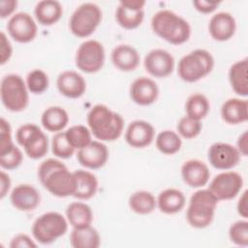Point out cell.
<instances>
[{"label": "cell", "instance_id": "47", "mask_svg": "<svg viewBox=\"0 0 248 248\" xmlns=\"http://www.w3.org/2000/svg\"><path fill=\"white\" fill-rule=\"evenodd\" d=\"M237 150L240 153V155L247 156L248 154V133L247 131H244L237 140Z\"/></svg>", "mask_w": 248, "mask_h": 248}, {"label": "cell", "instance_id": "13", "mask_svg": "<svg viewBox=\"0 0 248 248\" xmlns=\"http://www.w3.org/2000/svg\"><path fill=\"white\" fill-rule=\"evenodd\" d=\"M7 30L16 42L25 44L35 39L37 24L29 14L19 12L10 17L7 23Z\"/></svg>", "mask_w": 248, "mask_h": 248}, {"label": "cell", "instance_id": "28", "mask_svg": "<svg viewBox=\"0 0 248 248\" xmlns=\"http://www.w3.org/2000/svg\"><path fill=\"white\" fill-rule=\"evenodd\" d=\"M185 201V196L180 190L169 188L159 194L157 205L161 212L165 214H174L184 207Z\"/></svg>", "mask_w": 248, "mask_h": 248}, {"label": "cell", "instance_id": "2", "mask_svg": "<svg viewBox=\"0 0 248 248\" xmlns=\"http://www.w3.org/2000/svg\"><path fill=\"white\" fill-rule=\"evenodd\" d=\"M87 124L91 134L102 141L117 140L124 128L122 116L105 105L94 106L87 114Z\"/></svg>", "mask_w": 248, "mask_h": 248}, {"label": "cell", "instance_id": "12", "mask_svg": "<svg viewBox=\"0 0 248 248\" xmlns=\"http://www.w3.org/2000/svg\"><path fill=\"white\" fill-rule=\"evenodd\" d=\"M243 186V178L236 171H224L217 174L210 182L208 190L217 201H228L235 198Z\"/></svg>", "mask_w": 248, "mask_h": 248}, {"label": "cell", "instance_id": "6", "mask_svg": "<svg viewBox=\"0 0 248 248\" xmlns=\"http://www.w3.org/2000/svg\"><path fill=\"white\" fill-rule=\"evenodd\" d=\"M0 96L2 104L10 111L18 112L28 106V88L23 78L18 75L10 74L2 78Z\"/></svg>", "mask_w": 248, "mask_h": 248}, {"label": "cell", "instance_id": "1", "mask_svg": "<svg viewBox=\"0 0 248 248\" xmlns=\"http://www.w3.org/2000/svg\"><path fill=\"white\" fill-rule=\"evenodd\" d=\"M38 177L43 186L53 196L65 198L73 196L76 191V178L59 160L49 158L38 168Z\"/></svg>", "mask_w": 248, "mask_h": 248}, {"label": "cell", "instance_id": "16", "mask_svg": "<svg viewBox=\"0 0 248 248\" xmlns=\"http://www.w3.org/2000/svg\"><path fill=\"white\" fill-rule=\"evenodd\" d=\"M78 163L87 169H100L108 159V150L106 144L101 141L92 140L86 146L78 149L77 154Z\"/></svg>", "mask_w": 248, "mask_h": 248}, {"label": "cell", "instance_id": "27", "mask_svg": "<svg viewBox=\"0 0 248 248\" xmlns=\"http://www.w3.org/2000/svg\"><path fill=\"white\" fill-rule=\"evenodd\" d=\"M76 178V191L73 197L79 200L91 199L98 190V180L96 176L84 170L73 171Z\"/></svg>", "mask_w": 248, "mask_h": 248}, {"label": "cell", "instance_id": "24", "mask_svg": "<svg viewBox=\"0 0 248 248\" xmlns=\"http://www.w3.org/2000/svg\"><path fill=\"white\" fill-rule=\"evenodd\" d=\"M221 116L229 124H240L248 120V103L239 98H231L221 107Z\"/></svg>", "mask_w": 248, "mask_h": 248}, {"label": "cell", "instance_id": "43", "mask_svg": "<svg viewBox=\"0 0 248 248\" xmlns=\"http://www.w3.org/2000/svg\"><path fill=\"white\" fill-rule=\"evenodd\" d=\"M220 2H209L203 0H196L193 2L195 9L202 14H209L216 10Z\"/></svg>", "mask_w": 248, "mask_h": 248}, {"label": "cell", "instance_id": "46", "mask_svg": "<svg viewBox=\"0 0 248 248\" xmlns=\"http://www.w3.org/2000/svg\"><path fill=\"white\" fill-rule=\"evenodd\" d=\"M0 197L1 199H4L11 187L10 176L4 170H2L0 173Z\"/></svg>", "mask_w": 248, "mask_h": 248}, {"label": "cell", "instance_id": "23", "mask_svg": "<svg viewBox=\"0 0 248 248\" xmlns=\"http://www.w3.org/2000/svg\"><path fill=\"white\" fill-rule=\"evenodd\" d=\"M138 50L130 45H118L111 51V62L120 71L131 72L140 64Z\"/></svg>", "mask_w": 248, "mask_h": 248}, {"label": "cell", "instance_id": "34", "mask_svg": "<svg viewBox=\"0 0 248 248\" xmlns=\"http://www.w3.org/2000/svg\"><path fill=\"white\" fill-rule=\"evenodd\" d=\"M210 108V104L208 99L201 93H196L191 95L185 104V110L187 116L201 121L203 119Z\"/></svg>", "mask_w": 248, "mask_h": 248}, {"label": "cell", "instance_id": "9", "mask_svg": "<svg viewBox=\"0 0 248 248\" xmlns=\"http://www.w3.org/2000/svg\"><path fill=\"white\" fill-rule=\"evenodd\" d=\"M17 143L23 147L25 154L37 160L44 157L48 150V140L46 134L36 124H23L16 134Z\"/></svg>", "mask_w": 248, "mask_h": 248}, {"label": "cell", "instance_id": "45", "mask_svg": "<svg viewBox=\"0 0 248 248\" xmlns=\"http://www.w3.org/2000/svg\"><path fill=\"white\" fill-rule=\"evenodd\" d=\"M236 209L238 214L243 217L244 219H246L248 217V204H247V191H244L242 193V195L240 196L238 202H237V205H236Z\"/></svg>", "mask_w": 248, "mask_h": 248}, {"label": "cell", "instance_id": "39", "mask_svg": "<svg viewBox=\"0 0 248 248\" xmlns=\"http://www.w3.org/2000/svg\"><path fill=\"white\" fill-rule=\"evenodd\" d=\"M202 123L189 116H183L177 123V132L184 139H194L202 131Z\"/></svg>", "mask_w": 248, "mask_h": 248}, {"label": "cell", "instance_id": "37", "mask_svg": "<svg viewBox=\"0 0 248 248\" xmlns=\"http://www.w3.org/2000/svg\"><path fill=\"white\" fill-rule=\"evenodd\" d=\"M49 80L47 75L41 69L32 70L26 78L28 91L33 94H42L48 88Z\"/></svg>", "mask_w": 248, "mask_h": 248}, {"label": "cell", "instance_id": "10", "mask_svg": "<svg viewBox=\"0 0 248 248\" xmlns=\"http://www.w3.org/2000/svg\"><path fill=\"white\" fill-rule=\"evenodd\" d=\"M105 48L96 40H87L80 44L76 53L77 67L87 74L100 71L105 63Z\"/></svg>", "mask_w": 248, "mask_h": 248}, {"label": "cell", "instance_id": "4", "mask_svg": "<svg viewBox=\"0 0 248 248\" xmlns=\"http://www.w3.org/2000/svg\"><path fill=\"white\" fill-rule=\"evenodd\" d=\"M218 201L208 189L196 191L190 198L186 218L191 227L203 229L208 227L214 218Z\"/></svg>", "mask_w": 248, "mask_h": 248}, {"label": "cell", "instance_id": "5", "mask_svg": "<svg viewBox=\"0 0 248 248\" xmlns=\"http://www.w3.org/2000/svg\"><path fill=\"white\" fill-rule=\"evenodd\" d=\"M214 67V58L205 49L198 48L181 57L178 62L177 73L186 82H196L207 76Z\"/></svg>", "mask_w": 248, "mask_h": 248}, {"label": "cell", "instance_id": "41", "mask_svg": "<svg viewBox=\"0 0 248 248\" xmlns=\"http://www.w3.org/2000/svg\"><path fill=\"white\" fill-rule=\"evenodd\" d=\"M1 42H0V46H1V48H0V64L3 65L5 64L7 61L10 60L11 56H12V53H13V47H12V45L10 43V41L8 40L6 34L2 31L1 32Z\"/></svg>", "mask_w": 248, "mask_h": 248}, {"label": "cell", "instance_id": "30", "mask_svg": "<svg viewBox=\"0 0 248 248\" xmlns=\"http://www.w3.org/2000/svg\"><path fill=\"white\" fill-rule=\"evenodd\" d=\"M66 217L73 228H83L90 226L93 221V212L91 207L80 202H75L68 205Z\"/></svg>", "mask_w": 248, "mask_h": 248}, {"label": "cell", "instance_id": "33", "mask_svg": "<svg viewBox=\"0 0 248 248\" xmlns=\"http://www.w3.org/2000/svg\"><path fill=\"white\" fill-rule=\"evenodd\" d=\"M129 206L130 208L141 215L151 213L157 206V200L147 191H137L133 193L129 198Z\"/></svg>", "mask_w": 248, "mask_h": 248}, {"label": "cell", "instance_id": "3", "mask_svg": "<svg viewBox=\"0 0 248 248\" xmlns=\"http://www.w3.org/2000/svg\"><path fill=\"white\" fill-rule=\"evenodd\" d=\"M151 28L156 35L172 45H182L191 36L188 21L170 10L157 12L152 16Z\"/></svg>", "mask_w": 248, "mask_h": 248}, {"label": "cell", "instance_id": "11", "mask_svg": "<svg viewBox=\"0 0 248 248\" xmlns=\"http://www.w3.org/2000/svg\"><path fill=\"white\" fill-rule=\"evenodd\" d=\"M23 155L21 150L14 143L12 129L3 117L0 120V166L4 170H15L21 164Z\"/></svg>", "mask_w": 248, "mask_h": 248}, {"label": "cell", "instance_id": "21", "mask_svg": "<svg viewBox=\"0 0 248 248\" xmlns=\"http://www.w3.org/2000/svg\"><path fill=\"white\" fill-rule=\"evenodd\" d=\"M181 176L188 186L192 188H200L208 182L210 171L203 162L192 159L184 162L182 165Z\"/></svg>", "mask_w": 248, "mask_h": 248}, {"label": "cell", "instance_id": "38", "mask_svg": "<svg viewBox=\"0 0 248 248\" xmlns=\"http://www.w3.org/2000/svg\"><path fill=\"white\" fill-rule=\"evenodd\" d=\"M51 150L54 156L60 159H68L75 152V148L67 140L65 132H58L52 137Z\"/></svg>", "mask_w": 248, "mask_h": 248}, {"label": "cell", "instance_id": "15", "mask_svg": "<svg viewBox=\"0 0 248 248\" xmlns=\"http://www.w3.org/2000/svg\"><path fill=\"white\" fill-rule=\"evenodd\" d=\"M144 68L154 78H166L174 69V58L167 50L155 48L150 50L144 57Z\"/></svg>", "mask_w": 248, "mask_h": 248}, {"label": "cell", "instance_id": "26", "mask_svg": "<svg viewBox=\"0 0 248 248\" xmlns=\"http://www.w3.org/2000/svg\"><path fill=\"white\" fill-rule=\"evenodd\" d=\"M229 80L232 90L242 97L248 95V59L233 63L229 71Z\"/></svg>", "mask_w": 248, "mask_h": 248}, {"label": "cell", "instance_id": "40", "mask_svg": "<svg viewBox=\"0 0 248 248\" xmlns=\"http://www.w3.org/2000/svg\"><path fill=\"white\" fill-rule=\"evenodd\" d=\"M229 236L232 243L238 246L248 245V222L239 220L234 222L229 230Z\"/></svg>", "mask_w": 248, "mask_h": 248}, {"label": "cell", "instance_id": "19", "mask_svg": "<svg viewBox=\"0 0 248 248\" xmlns=\"http://www.w3.org/2000/svg\"><path fill=\"white\" fill-rule=\"evenodd\" d=\"M59 92L67 98L78 99L86 90V82L83 77L75 71L62 72L56 81Z\"/></svg>", "mask_w": 248, "mask_h": 248}, {"label": "cell", "instance_id": "36", "mask_svg": "<svg viewBox=\"0 0 248 248\" xmlns=\"http://www.w3.org/2000/svg\"><path fill=\"white\" fill-rule=\"evenodd\" d=\"M65 134L67 140L75 149H80L92 141L91 132L84 125H74Z\"/></svg>", "mask_w": 248, "mask_h": 248}, {"label": "cell", "instance_id": "25", "mask_svg": "<svg viewBox=\"0 0 248 248\" xmlns=\"http://www.w3.org/2000/svg\"><path fill=\"white\" fill-rule=\"evenodd\" d=\"M34 14L40 24L44 26H50L61 18L63 8L58 1L43 0L37 3Z\"/></svg>", "mask_w": 248, "mask_h": 248}, {"label": "cell", "instance_id": "14", "mask_svg": "<svg viewBox=\"0 0 248 248\" xmlns=\"http://www.w3.org/2000/svg\"><path fill=\"white\" fill-rule=\"evenodd\" d=\"M208 161L210 165L222 170L234 168L239 160L240 153L237 148L230 143L215 142L208 149Z\"/></svg>", "mask_w": 248, "mask_h": 248}, {"label": "cell", "instance_id": "7", "mask_svg": "<svg viewBox=\"0 0 248 248\" xmlns=\"http://www.w3.org/2000/svg\"><path fill=\"white\" fill-rule=\"evenodd\" d=\"M68 222L59 212L49 211L39 216L32 225L34 238L42 244H50L66 233Z\"/></svg>", "mask_w": 248, "mask_h": 248}, {"label": "cell", "instance_id": "29", "mask_svg": "<svg viewBox=\"0 0 248 248\" xmlns=\"http://www.w3.org/2000/svg\"><path fill=\"white\" fill-rule=\"evenodd\" d=\"M70 243L74 248H97L100 246L101 238L97 230L90 225L74 228L70 234Z\"/></svg>", "mask_w": 248, "mask_h": 248}, {"label": "cell", "instance_id": "8", "mask_svg": "<svg viewBox=\"0 0 248 248\" xmlns=\"http://www.w3.org/2000/svg\"><path fill=\"white\" fill-rule=\"evenodd\" d=\"M102 20V11L94 3H83L71 16L69 26L71 32L78 38L90 36Z\"/></svg>", "mask_w": 248, "mask_h": 248}, {"label": "cell", "instance_id": "31", "mask_svg": "<svg viewBox=\"0 0 248 248\" xmlns=\"http://www.w3.org/2000/svg\"><path fill=\"white\" fill-rule=\"evenodd\" d=\"M44 128L49 132L62 131L69 122L67 111L58 106H52L45 109L41 118Z\"/></svg>", "mask_w": 248, "mask_h": 248}, {"label": "cell", "instance_id": "44", "mask_svg": "<svg viewBox=\"0 0 248 248\" xmlns=\"http://www.w3.org/2000/svg\"><path fill=\"white\" fill-rule=\"evenodd\" d=\"M17 7L16 0H1L0 1V16L5 18L12 15Z\"/></svg>", "mask_w": 248, "mask_h": 248}, {"label": "cell", "instance_id": "17", "mask_svg": "<svg viewBox=\"0 0 248 248\" xmlns=\"http://www.w3.org/2000/svg\"><path fill=\"white\" fill-rule=\"evenodd\" d=\"M159 88L156 82L146 77L136 78L130 86V97L134 103L140 106H149L156 102Z\"/></svg>", "mask_w": 248, "mask_h": 248}, {"label": "cell", "instance_id": "20", "mask_svg": "<svg viewBox=\"0 0 248 248\" xmlns=\"http://www.w3.org/2000/svg\"><path fill=\"white\" fill-rule=\"evenodd\" d=\"M14 207L20 211H32L41 202L38 190L29 184H19L16 186L10 196Z\"/></svg>", "mask_w": 248, "mask_h": 248}, {"label": "cell", "instance_id": "35", "mask_svg": "<svg viewBox=\"0 0 248 248\" xmlns=\"http://www.w3.org/2000/svg\"><path fill=\"white\" fill-rule=\"evenodd\" d=\"M182 140L179 135L171 130L162 131L156 137V147L163 154H175L180 150Z\"/></svg>", "mask_w": 248, "mask_h": 248}, {"label": "cell", "instance_id": "42", "mask_svg": "<svg viewBox=\"0 0 248 248\" xmlns=\"http://www.w3.org/2000/svg\"><path fill=\"white\" fill-rule=\"evenodd\" d=\"M11 248H19V247H37V244L24 233H18L13 237L10 242Z\"/></svg>", "mask_w": 248, "mask_h": 248}, {"label": "cell", "instance_id": "18", "mask_svg": "<svg viewBox=\"0 0 248 248\" xmlns=\"http://www.w3.org/2000/svg\"><path fill=\"white\" fill-rule=\"evenodd\" d=\"M154 127L144 120H135L129 124L125 133L127 143L134 148H143L154 139Z\"/></svg>", "mask_w": 248, "mask_h": 248}, {"label": "cell", "instance_id": "32", "mask_svg": "<svg viewBox=\"0 0 248 248\" xmlns=\"http://www.w3.org/2000/svg\"><path fill=\"white\" fill-rule=\"evenodd\" d=\"M115 18L122 28L131 30L141 24L144 18V12L143 9L130 8L120 2L115 12Z\"/></svg>", "mask_w": 248, "mask_h": 248}, {"label": "cell", "instance_id": "22", "mask_svg": "<svg viewBox=\"0 0 248 248\" xmlns=\"http://www.w3.org/2000/svg\"><path fill=\"white\" fill-rule=\"evenodd\" d=\"M236 23L234 17L227 12H219L211 16L208 30L211 37L219 42L230 40L235 32Z\"/></svg>", "mask_w": 248, "mask_h": 248}]
</instances>
